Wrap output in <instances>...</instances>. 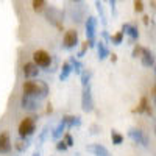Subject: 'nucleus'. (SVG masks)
I'll use <instances>...</instances> for the list:
<instances>
[{"instance_id":"obj_1","label":"nucleus","mask_w":156,"mask_h":156,"mask_svg":"<svg viewBox=\"0 0 156 156\" xmlns=\"http://www.w3.org/2000/svg\"><path fill=\"white\" fill-rule=\"evenodd\" d=\"M36 120H37L36 115L25 117V119L20 120L19 128H17L19 137H20V139H28L30 136H33V133L36 131Z\"/></svg>"},{"instance_id":"obj_2","label":"nucleus","mask_w":156,"mask_h":156,"mask_svg":"<svg viewBox=\"0 0 156 156\" xmlns=\"http://www.w3.org/2000/svg\"><path fill=\"white\" fill-rule=\"evenodd\" d=\"M44 11H45V17H47V20H48L51 25H55L56 28L62 30V17H64L62 11H59V9L55 8V6H45Z\"/></svg>"},{"instance_id":"obj_3","label":"nucleus","mask_w":156,"mask_h":156,"mask_svg":"<svg viewBox=\"0 0 156 156\" xmlns=\"http://www.w3.org/2000/svg\"><path fill=\"white\" fill-rule=\"evenodd\" d=\"M84 27H86V36H87V45L89 47H95V33H97V17L94 16H87L86 22H84Z\"/></svg>"},{"instance_id":"obj_4","label":"nucleus","mask_w":156,"mask_h":156,"mask_svg":"<svg viewBox=\"0 0 156 156\" xmlns=\"http://www.w3.org/2000/svg\"><path fill=\"white\" fill-rule=\"evenodd\" d=\"M128 137L131 139L133 142H136V144L142 145V147H148L150 145V137L142 131L140 128H129L128 129Z\"/></svg>"},{"instance_id":"obj_5","label":"nucleus","mask_w":156,"mask_h":156,"mask_svg":"<svg viewBox=\"0 0 156 156\" xmlns=\"http://www.w3.org/2000/svg\"><path fill=\"white\" fill-rule=\"evenodd\" d=\"M33 64H36L37 67H42V69L50 67V64H51L50 53H47L45 50H36V51H33Z\"/></svg>"},{"instance_id":"obj_6","label":"nucleus","mask_w":156,"mask_h":156,"mask_svg":"<svg viewBox=\"0 0 156 156\" xmlns=\"http://www.w3.org/2000/svg\"><path fill=\"white\" fill-rule=\"evenodd\" d=\"M81 109H83L84 112H92V111H94V98H92L90 84L83 87V94H81Z\"/></svg>"},{"instance_id":"obj_7","label":"nucleus","mask_w":156,"mask_h":156,"mask_svg":"<svg viewBox=\"0 0 156 156\" xmlns=\"http://www.w3.org/2000/svg\"><path fill=\"white\" fill-rule=\"evenodd\" d=\"M78 45V31L70 28L64 33V37H62V47L67 48V50H72Z\"/></svg>"},{"instance_id":"obj_8","label":"nucleus","mask_w":156,"mask_h":156,"mask_svg":"<svg viewBox=\"0 0 156 156\" xmlns=\"http://www.w3.org/2000/svg\"><path fill=\"white\" fill-rule=\"evenodd\" d=\"M22 90H23V95L39 98V84H37V81H31V80L23 81L22 83Z\"/></svg>"},{"instance_id":"obj_9","label":"nucleus","mask_w":156,"mask_h":156,"mask_svg":"<svg viewBox=\"0 0 156 156\" xmlns=\"http://www.w3.org/2000/svg\"><path fill=\"white\" fill-rule=\"evenodd\" d=\"M120 31L123 33V36L126 34L129 37V42H136L139 39V30H137V27L134 23H123Z\"/></svg>"},{"instance_id":"obj_10","label":"nucleus","mask_w":156,"mask_h":156,"mask_svg":"<svg viewBox=\"0 0 156 156\" xmlns=\"http://www.w3.org/2000/svg\"><path fill=\"white\" fill-rule=\"evenodd\" d=\"M140 62L144 67H154V55L153 51L147 47H142V51H140Z\"/></svg>"},{"instance_id":"obj_11","label":"nucleus","mask_w":156,"mask_h":156,"mask_svg":"<svg viewBox=\"0 0 156 156\" xmlns=\"http://www.w3.org/2000/svg\"><path fill=\"white\" fill-rule=\"evenodd\" d=\"M12 150V144H11V136L8 131H2L0 133V153L2 154H8Z\"/></svg>"},{"instance_id":"obj_12","label":"nucleus","mask_w":156,"mask_h":156,"mask_svg":"<svg viewBox=\"0 0 156 156\" xmlns=\"http://www.w3.org/2000/svg\"><path fill=\"white\" fill-rule=\"evenodd\" d=\"M20 106H22L23 109L30 111V112H34V111H37V108H39L36 98L28 97V95H22V98H20Z\"/></svg>"},{"instance_id":"obj_13","label":"nucleus","mask_w":156,"mask_h":156,"mask_svg":"<svg viewBox=\"0 0 156 156\" xmlns=\"http://www.w3.org/2000/svg\"><path fill=\"white\" fill-rule=\"evenodd\" d=\"M22 73H23L25 78H34V76L39 75V69L33 62H25L22 66Z\"/></svg>"},{"instance_id":"obj_14","label":"nucleus","mask_w":156,"mask_h":156,"mask_svg":"<svg viewBox=\"0 0 156 156\" xmlns=\"http://www.w3.org/2000/svg\"><path fill=\"white\" fill-rule=\"evenodd\" d=\"M87 151H90L94 156H111L109 150L105 145H101V144H90V145H87Z\"/></svg>"},{"instance_id":"obj_15","label":"nucleus","mask_w":156,"mask_h":156,"mask_svg":"<svg viewBox=\"0 0 156 156\" xmlns=\"http://www.w3.org/2000/svg\"><path fill=\"white\" fill-rule=\"evenodd\" d=\"M133 112H137V114L147 112L150 117H153V111H151V106H150V103H148V98L147 97H142L140 101H139V105H137V108H134Z\"/></svg>"},{"instance_id":"obj_16","label":"nucleus","mask_w":156,"mask_h":156,"mask_svg":"<svg viewBox=\"0 0 156 156\" xmlns=\"http://www.w3.org/2000/svg\"><path fill=\"white\" fill-rule=\"evenodd\" d=\"M72 5H73V6H70L72 19L75 22H81V19H83V2H75Z\"/></svg>"},{"instance_id":"obj_17","label":"nucleus","mask_w":156,"mask_h":156,"mask_svg":"<svg viewBox=\"0 0 156 156\" xmlns=\"http://www.w3.org/2000/svg\"><path fill=\"white\" fill-rule=\"evenodd\" d=\"M64 125H66V128H73V126H81V117H78V115H64L62 119Z\"/></svg>"},{"instance_id":"obj_18","label":"nucleus","mask_w":156,"mask_h":156,"mask_svg":"<svg viewBox=\"0 0 156 156\" xmlns=\"http://www.w3.org/2000/svg\"><path fill=\"white\" fill-rule=\"evenodd\" d=\"M95 45H97V53H98V59L100 61H103V59H106L111 53H109V48H108V45L103 42V41H98V42H95Z\"/></svg>"},{"instance_id":"obj_19","label":"nucleus","mask_w":156,"mask_h":156,"mask_svg":"<svg viewBox=\"0 0 156 156\" xmlns=\"http://www.w3.org/2000/svg\"><path fill=\"white\" fill-rule=\"evenodd\" d=\"M69 64H70V67H72V70H73L75 73L81 75V72H83V69H84V66H83V62H81V61H78L75 56H70Z\"/></svg>"},{"instance_id":"obj_20","label":"nucleus","mask_w":156,"mask_h":156,"mask_svg":"<svg viewBox=\"0 0 156 156\" xmlns=\"http://www.w3.org/2000/svg\"><path fill=\"white\" fill-rule=\"evenodd\" d=\"M70 73H72V67H70L69 61H66V62L62 64V67H61V72H59V80H61V81L67 80Z\"/></svg>"},{"instance_id":"obj_21","label":"nucleus","mask_w":156,"mask_h":156,"mask_svg":"<svg viewBox=\"0 0 156 156\" xmlns=\"http://www.w3.org/2000/svg\"><path fill=\"white\" fill-rule=\"evenodd\" d=\"M64 129H66V125H64V122L61 120V122L58 123V126L53 129V131H51V137H53L55 140H58V139L64 134Z\"/></svg>"},{"instance_id":"obj_22","label":"nucleus","mask_w":156,"mask_h":156,"mask_svg":"<svg viewBox=\"0 0 156 156\" xmlns=\"http://www.w3.org/2000/svg\"><path fill=\"white\" fill-rule=\"evenodd\" d=\"M80 76H81V86L83 87L89 86L90 84V78H92V72H90V70H83Z\"/></svg>"},{"instance_id":"obj_23","label":"nucleus","mask_w":156,"mask_h":156,"mask_svg":"<svg viewBox=\"0 0 156 156\" xmlns=\"http://www.w3.org/2000/svg\"><path fill=\"white\" fill-rule=\"evenodd\" d=\"M111 140H112L114 145H120L123 142V136L117 131V129H112V131H111Z\"/></svg>"},{"instance_id":"obj_24","label":"nucleus","mask_w":156,"mask_h":156,"mask_svg":"<svg viewBox=\"0 0 156 156\" xmlns=\"http://www.w3.org/2000/svg\"><path fill=\"white\" fill-rule=\"evenodd\" d=\"M39 84V98H45L48 95V84L45 81H37Z\"/></svg>"},{"instance_id":"obj_25","label":"nucleus","mask_w":156,"mask_h":156,"mask_svg":"<svg viewBox=\"0 0 156 156\" xmlns=\"http://www.w3.org/2000/svg\"><path fill=\"white\" fill-rule=\"evenodd\" d=\"M31 5H33V9L36 12H42L45 9V6H47V2H44V0H33Z\"/></svg>"},{"instance_id":"obj_26","label":"nucleus","mask_w":156,"mask_h":156,"mask_svg":"<svg viewBox=\"0 0 156 156\" xmlns=\"http://www.w3.org/2000/svg\"><path fill=\"white\" fill-rule=\"evenodd\" d=\"M109 42H112L114 45H120L123 42V33L122 31H117L115 34L109 36Z\"/></svg>"},{"instance_id":"obj_27","label":"nucleus","mask_w":156,"mask_h":156,"mask_svg":"<svg viewBox=\"0 0 156 156\" xmlns=\"http://www.w3.org/2000/svg\"><path fill=\"white\" fill-rule=\"evenodd\" d=\"M14 147H16L17 151H25V150H27V147H28V139H19L16 144H14Z\"/></svg>"},{"instance_id":"obj_28","label":"nucleus","mask_w":156,"mask_h":156,"mask_svg":"<svg viewBox=\"0 0 156 156\" xmlns=\"http://www.w3.org/2000/svg\"><path fill=\"white\" fill-rule=\"evenodd\" d=\"M95 6H97V11H98V14H100V20L103 25H106V16H105V11H103V5L101 2H95Z\"/></svg>"},{"instance_id":"obj_29","label":"nucleus","mask_w":156,"mask_h":156,"mask_svg":"<svg viewBox=\"0 0 156 156\" xmlns=\"http://www.w3.org/2000/svg\"><path fill=\"white\" fill-rule=\"evenodd\" d=\"M62 142L67 145V148H69V147H72V145H73V137H72V134H70V133H66V134H64Z\"/></svg>"},{"instance_id":"obj_30","label":"nucleus","mask_w":156,"mask_h":156,"mask_svg":"<svg viewBox=\"0 0 156 156\" xmlns=\"http://www.w3.org/2000/svg\"><path fill=\"white\" fill-rule=\"evenodd\" d=\"M47 134H48V125H45V126L42 128L41 134H39V142H44V140H45V137H47Z\"/></svg>"},{"instance_id":"obj_31","label":"nucleus","mask_w":156,"mask_h":156,"mask_svg":"<svg viewBox=\"0 0 156 156\" xmlns=\"http://www.w3.org/2000/svg\"><path fill=\"white\" fill-rule=\"evenodd\" d=\"M87 48H89V45H87V42H83V45H81V48H80V51H78V58H83L84 56V53L87 51Z\"/></svg>"},{"instance_id":"obj_32","label":"nucleus","mask_w":156,"mask_h":156,"mask_svg":"<svg viewBox=\"0 0 156 156\" xmlns=\"http://www.w3.org/2000/svg\"><path fill=\"white\" fill-rule=\"evenodd\" d=\"M134 11L136 12H142V11H144V2L136 0V2H134Z\"/></svg>"},{"instance_id":"obj_33","label":"nucleus","mask_w":156,"mask_h":156,"mask_svg":"<svg viewBox=\"0 0 156 156\" xmlns=\"http://www.w3.org/2000/svg\"><path fill=\"white\" fill-rule=\"evenodd\" d=\"M56 150H58V151H67V145L64 144L62 140H58V142H56Z\"/></svg>"},{"instance_id":"obj_34","label":"nucleus","mask_w":156,"mask_h":156,"mask_svg":"<svg viewBox=\"0 0 156 156\" xmlns=\"http://www.w3.org/2000/svg\"><path fill=\"white\" fill-rule=\"evenodd\" d=\"M140 51H142V47H140L139 44H136V45H134V48H133V58L140 56Z\"/></svg>"},{"instance_id":"obj_35","label":"nucleus","mask_w":156,"mask_h":156,"mask_svg":"<svg viewBox=\"0 0 156 156\" xmlns=\"http://www.w3.org/2000/svg\"><path fill=\"white\" fill-rule=\"evenodd\" d=\"M101 37H103V42L108 45V44H109V34H108L106 30H103V31H101Z\"/></svg>"},{"instance_id":"obj_36","label":"nucleus","mask_w":156,"mask_h":156,"mask_svg":"<svg viewBox=\"0 0 156 156\" xmlns=\"http://www.w3.org/2000/svg\"><path fill=\"white\" fill-rule=\"evenodd\" d=\"M100 131V126L97 125V123H94V125H90V133H92V134H97Z\"/></svg>"},{"instance_id":"obj_37","label":"nucleus","mask_w":156,"mask_h":156,"mask_svg":"<svg viewBox=\"0 0 156 156\" xmlns=\"http://www.w3.org/2000/svg\"><path fill=\"white\" fill-rule=\"evenodd\" d=\"M109 6H111V11H112V14L115 16V0H111V2H109Z\"/></svg>"},{"instance_id":"obj_38","label":"nucleus","mask_w":156,"mask_h":156,"mask_svg":"<svg viewBox=\"0 0 156 156\" xmlns=\"http://www.w3.org/2000/svg\"><path fill=\"white\" fill-rule=\"evenodd\" d=\"M45 112H47V114H51V112H53V108H51V105H50V103L47 105V109H45Z\"/></svg>"},{"instance_id":"obj_39","label":"nucleus","mask_w":156,"mask_h":156,"mask_svg":"<svg viewBox=\"0 0 156 156\" xmlns=\"http://www.w3.org/2000/svg\"><path fill=\"white\" fill-rule=\"evenodd\" d=\"M109 58H111V61H112V62H117V55H115V53L109 55Z\"/></svg>"},{"instance_id":"obj_40","label":"nucleus","mask_w":156,"mask_h":156,"mask_svg":"<svg viewBox=\"0 0 156 156\" xmlns=\"http://www.w3.org/2000/svg\"><path fill=\"white\" fill-rule=\"evenodd\" d=\"M148 19H150L148 16H144V23H145V25H148Z\"/></svg>"},{"instance_id":"obj_41","label":"nucleus","mask_w":156,"mask_h":156,"mask_svg":"<svg viewBox=\"0 0 156 156\" xmlns=\"http://www.w3.org/2000/svg\"><path fill=\"white\" fill-rule=\"evenodd\" d=\"M33 156H41V153H39V151H34V153H33Z\"/></svg>"}]
</instances>
